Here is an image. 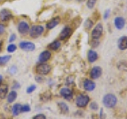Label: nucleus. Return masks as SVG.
<instances>
[{
	"mask_svg": "<svg viewBox=\"0 0 127 119\" xmlns=\"http://www.w3.org/2000/svg\"><path fill=\"white\" fill-rule=\"evenodd\" d=\"M117 98L112 94H106L102 98V103L106 108H113L117 104Z\"/></svg>",
	"mask_w": 127,
	"mask_h": 119,
	"instance_id": "f257e3e1",
	"label": "nucleus"
},
{
	"mask_svg": "<svg viewBox=\"0 0 127 119\" xmlns=\"http://www.w3.org/2000/svg\"><path fill=\"white\" fill-rule=\"evenodd\" d=\"M51 69L50 65L45 62H41L36 67V71L40 75H46L50 72Z\"/></svg>",
	"mask_w": 127,
	"mask_h": 119,
	"instance_id": "f03ea898",
	"label": "nucleus"
},
{
	"mask_svg": "<svg viewBox=\"0 0 127 119\" xmlns=\"http://www.w3.org/2000/svg\"><path fill=\"white\" fill-rule=\"evenodd\" d=\"M44 32V27L41 25H34L30 30V35L31 38H37L40 37Z\"/></svg>",
	"mask_w": 127,
	"mask_h": 119,
	"instance_id": "7ed1b4c3",
	"label": "nucleus"
},
{
	"mask_svg": "<svg viewBox=\"0 0 127 119\" xmlns=\"http://www.w3.org/2000/svg\"><path fill=\"white\" fill-rule=\"evenodd\" d=\"M90 101V98L85 94H80L76 98V100H75V104L79 108H83V107H86L88 104V102Z\"/></svg>",
	"mask_w": 127,
	"mask_h": 119,
	"instance_id": "20e7f679",
	"label": "nucleus"
},
{
	"mask_svg": "<svg viewBox=\"0 0 127 119\" xmlns=\"http://www.w3.org/2000/svg\"><path fill=\"white\" fill-rule=\"evenodd\" d=\"M102 31H103V26L102 25V23H98L93 29L92 32H91V38H92V39L98 40L99 38L102 36Z\"/></svg>",
	"mask_w": 127,
	"mask_h": 119,
	"instance_id": "39448f33",
	"label": "nucleus"
},
{
	"mask_svg": "<svg viewBox=\"0 0 127 119\" xmlns=\"http://www.w3.org/2000/svg\"><path fill=\"white\" fill-rule=\"evenodd\" d=\"M19 47L25 51H33L36 48L33 42L29 41H22L19 43Z\"/></svg>",
	"mask_w": 127,
	"mask_h": 119,
	"instance_id": "423d86ee",
	"label": "nucleus"
},
{
	"mask_svg": "<svg viewBox=\"0 0 127 119\" xmlns=\"http://www.w3.org/2000/svg\"><path fill=\"white\" fill-rule=\"evenodd\" d=\"M18 30L21 34H26L30 30V26L26 22L21 21L18 25Z\"/></svg>",
	"mask_w": 127,
	"mask_h": 119,
	"instance_id": "0eeeda50",
	"label": "nucleus"
},
{
	"mask_svg": "<svg viewBox=\"0 0 127 119\" xmlns=\"http://www.w3.org/2000/svg\"><path fill=\"white\" fill-rule=\"evenodd\" d=\"M71 33H72V30H71V27L70 26H65V27H64L63 30H61L59 38L61 40H64V39L70 37Z\"/></svg>",
	"mask_w": 127,
	"mask_h": 119,
	"instance_id": "6e6552de",
	"label": "nucleus"
},
{
	"mask_svg": "<svg viewBox=\"0 0 127 119\" xmlns=\"http://www.w3.org/2000/svg\"><path fill=\"white\" fill-rule=\"evenodd\" d=\"M60 94H61V95L64 98L67 99V100H71L73 96L72 91H71L70 89L67 88V87L61 88V90H60Z\"/></svg>",
	"mask_w": 127,
	"mask_h": 119,
	"instance_id": "1a4fd4ad",
	"label": "nucleus"
},
{
	"mask_svg": "<svg viewBox=\"0 0 127 119\" xmlns=\"http://www.w3.org/2000/svg\"><path fill=\"white\" fill-rule=\"evenodd\" d=\"M102 75V69L99 66H95L91 70L90 76L93 79H97Z\"/></svg>",
	"mask_w": 127,
	"mask_h": 119,
	"instance_id": "9d476101",
	"label": "nucleus"
},
{
	"mask_svg": "<svg viewBox=\"0 0 127 119\" xmlns=\"http://www.w3.org/2000/svg\"><path fill=\"white\" fill-rule=\"evenodd\" d=\"M11 18H12V14L10 10L4 9L0 11V20L1 21L6 22V21L10 20Z\"/></svg>",
	"mask_w": 127,
	"mask_h": 119,
	"instance_id": "9b49d317",
	"label": "nucleus"
},
{
	"mask_svg": "<svg viewBox=\"0 0 127 119\" xmlns=\"http://www.w3.org/2000/svg\"><path fill=\"white\" fill-rule=\"evenodd\" d=\"M51 58V52L49 50H44L39 55L38 60L40 62H45Z\"/></svg>",
	"mask_w": 127,
	"mask_h": 119,
	"instance_id": "f8f14e48",
	"label": "nucleus"
},
{
	"mask_svg": "<svg viewBox=\"0 0 127 119\" xmlns=\"http://www.w3.org/2000/svg\"><path fill=\"white\" fill-rule=\"evenodd\" d=\"M83 88L87 91H92L95 88V83L90 79H86L83 82Z\"/></svg>",
	"mask_w": 127,
	"mask_h": 119,
	"instance_id": "ddd939ff",
	"label": "nucleus"
},
{
	"mask_svg": "<svg viewBox=\"0 0 127 119\" xmlns=\"http://www.w3.org/2000/svg\"><path fill=\"white\" fill-rule=\"evenodd\" d=\"M114 26L118 30H122L123 27L125 26V23L126 21L125 19L122 17H116L114 18Z\"/></svg>",
	"mask_w": 127,
	"mask_h": 119,
	"instance_id": "4468645a",
	"label": "nucleus"
},
{
	"mask_svg": "<svg viewBox=\"0 0 127 119\" xmlns=\"http://www.w3.org/2000/svg\"><path fill=\"white\" fill-rule=\"evenodd\" d=\"M118 46L121 50H125L127 49V36H122L118 39Z\"/></svg>",
	"mask_w": 127,
	"mask_h": 119,
	"instance_id": "2eb2a0df",
	"label": "nucleus"
},
{
	"mask_svg": "<svg viewBox=\"0 0 127 119\" xmlns=\"http://www.w3.org/2000/svg\"><path fill=\"white\" fill-rule=\"evenodd\" d=\"M60 21H61V19H60L59 17H56V18H54L53 19H51V20L46 24V28L48 30L53 29L54 27H56V26H57L59 24Z\"/></svg>",
	"mask_w": 127,
	"mask_h": 119,
	"instance_id": "dca6fc26",
	"label": "nucleus"
},
{
	"mask_svg": "<svg viewBox=\"0 0 127 119\" xmlns=\"http://www.w3.org/2000/svg\"><path fill=\"white\" fill-rule=\"evenodd\" d=\"M87 59H88L89 62L92 63L95 62L98 59V54L93 50H90L87 53Z\"/></svg>",
	"mask_w": 127,
	"mask_h": 119,
	"instance_id": "f3484780",
	"label": "nucleus"
},
{
	"mask_svg": "<svg viewBox=\"0 0 127 119\" xmlns=\"http://www.w3.org/2000/svg\"><path fill=\"white\" fill-rule=\"evenodd\" d=\"M57 106L58 108L60 110V111H61V113L63 114H67V113L69 112V108L68 106H67V105L66 104L65 102H58L57 103Z\"/></svg>",
	"mask_w": 127,
	"mask_h": 119,
	"instance_id": "a211bd4d",
	"label": "nucleus"
},
{
	"mask_svg": "<svg viewBox=\"0 0 127 119\" xmlns=\"http://www.w3.org/2000/svg\"><path fill=\"white\" fill-rule=\"evenodd\" d=\"M22 106L18 104V103H16L12 107V113H13L14 116H18V115L22 112Z\"/></svg>",
	"mask_w": 127,
	"mask_h": 119,
	"instance_id": "6ab92c4d",
	"label": "nucleus"
},
{
	"mask_svg": "<svg viewBox=\"0 0 127 119\" xmlns=\"http://www.w3.org/2000/svg\"><path fill=\"white\" fill-rule=\"evenodd\" d=\"M8 93V86L6 85H0V98L3 99L6 97Z\"/></svg>",
	"mask_w": 127,
	"mask_h": 119,
	"instance_id": "aec40b11",
	"label": "nucleus"
},
{
	"mask_svg": "<svg viewBox=\"0 0 127 119\" xmlns=\"http://www.w3.org/2000/svg\"><path fill=\"white\" fill-rule=\"evenodd\" d=\"M61 43L59 40H55L53 42H51L48 47H49L50 50L56 51V50H57L60 47H61Z\"/></svg>",
	"mask_w": 127,
	"mask_h": 119,
	"instance_id": "412c9836",
	"label": "nucleus"
},
{
	"mask_svg": "<svg viewBox=\"0 0 127 119\" xmlns=\"http://www.w3.org/2000/svg\"><path fill=\"white\" fill-rule=\"evenodd\" d=\"M17 97H18L17 92H16V91H14V90L11 91V92L9 94H8V96H7V102H9V103L14 102L16 100Z\"/></svg>",
	"mask_w": 127,
	"mask_h": 119,
	"instance_id": "4be33fe9",
	"label": "nucleus"
},
{
	"mask_svg": "<svg viewBox=\"0 0 127 119\" xmlns=\"http://www.w3.org/2000/svg\"><path fill=\"white\" fill-rule=\"evenodd\" d=\"M51 98H52V94L49 92V91H46V92L43 93L42 94H41V97H40V98H41V100L42 102L49 101Z\"/></svg>",
	"mask_w": 127,
	"mask_h": 119,
	"instance_id": "5701e85b",
	"label": "nucleus"
},
{
	"mask_svg": "<svg viewBox=\"0 0 127 119\" xmlns=\"http://www.w3.org/2000/svg\"><path fill=\"white\" fill-rule=\"evenodd\" d=\"M11 56L10 55H5V56L0 57V66L6 65V63L10 60Z\"/></svg>",
	"mask_w": 127,
	"mask_h": 119,
	"instance_id": "b1692460",
	"label": "nucleus"
},
{
	"mask_svg": "<svg viewBox=\"0 0 127 119\" xmlns=\"http://www.w3.org/2000/svg\"><path fill=\"white\" fill-rule=\"evenodd\" d=\"M93 21L92 20H91V19H87V20L85 21L84 22V27L87 29V30H90L91 27L93 26Z\"/></svg>",
	"mask_w": 127,
	"mask_h": 119,
	"instance_id": "393cba45",
	"label": "nucleus"
},
{
	"mask_svg": "<svg viewBox=\"0 0 127 119\" xmlns=\"http://www.w3.org/2000/svg\"><path fill=\"white\" fill-rule=\"evenodd\" d=\"M16 50H17V46L14 44V43H10V44L7 46V51L9 53H14Z\"/></svg>",
	"mask_w": 127,
	"mask_h": 119,
	"instance_id": "a878e982",
	"label": "nucleus"
},
{
	"mask_svg": "<svg viewBox=\"0 0 127 119\" xmlns=\"http://www.w3.org/2000/svg\"><path fill=\"white\" fill-rule=\"evenodd\" d=\"M96 2H97V0H87V7H88L89 9H92L93 7L95 6Z\"/></svg>",
	"mask_w": 127,
	"mask_h": 119,
	"instance_id": "bb28decb",
	"label": "nucleus"
},
{
	"mask_svg": "<svg viewBox=\"0 0 127 119\" xmlns=\"http://www.w3.org/2000/svg\"><path fill=\"white\" fill-rule=\"evenodd\" d=\"M35 90H36V86L32 85L30 87H28L27 90H26V92H27V94H31V93H33Z\"/></svg>",
	"mask_w": 127,
	"mask_h": 119,
	"instance_id": "cd10ccee",
	"label": "nucleus"
},
{
	"mask_svg": "<svg viewBox=\"0 0 127 119\" xmlns=\"http://www.w3.org/2000/svg\"><path fill=\"white\" fill-rule=\"evenodd\" d=\"M90 108L91 110H97L98 109V104L95 102H91V105H90Z\"/></svg>",
	"mask_w": 127,
	"mask_h": 119,
	"instance_id": "c85d7f7f",
	"label": "nucleus"
},
{
	"mask_svg": "<svg viewBox=\"0 0 127 119\" xmlns=\"http://www.w3.org/2000/svg\"><path fill=\"white\" fill-rule=\"evenodd\" d=\"M30 111V106L28 105H25L22 106V112H29Z\"/></svg>",
	"mask_w": 127,
	"mask_h": 119,
	"instance_id": "c756f323",
	"label": "nucleus"
},
{
	"mask_svg": "<svg viewBox=\"0 0 127 119\" xmlns=\"http://www.w3.org/2000/svg\"><path fill=\"white\" fill-rule=\"evenodd\" d=\"M33 119H46V117L44 114H37V115H36V116H34L33 118Z\"/></svg>",
	"mask_w": 127,
	"mask_h": 119,
	"instance_id": "7c9ffc66",
	"label": "nucleus"
},
{
	"mask_svg": "<svg viewBox=\"0 0 127 119\" xmlns=\"http://www.w3.org/2000/svg\"><path fill=\"white\" fill-rule=\"evenodd\" d=\"M5 29H6L5 25L0 23V35H2V34H4V32H5Z\"/></svg>",
	"mask_w": 127,
	"mask_h": 119,
	"instance_id": "2f4dec72",
	"label": "nucleus"
},
{
	"mask_svg": "<svg viewBox=\"0 0 127 119\" xmlns=\"http://www.w3.org/2000/svg\"><path fill=\"white\" fill-rule=\"evenodd\" d=\"M98 40H96V39H92L91 41V46L92 47H96L98 45Z\"/></svg>",
	"mask_w": 127,
	"mask_h": 119,
	"instance_id": "473e14b6",
	"label": "nucleus"
},
{
	"mask_svg": "<svg viewBox=\"0 0 127 119\" xmlns=\"http://www.w3.org/2000/svg\"><path fill=\"white\" fill-rule=\"evenodd\" d=\"M16 39V34H12L10 36V38H9V42H13L15 41Z\"/></svg>",
	"mask_w": 127,
	"mask_h": 119,
	"instance_id": "72a5a7b5",
	"label": "nucleus"
},
{
	"mask_svg": "<svg viewBox=\"0 0 127 119\" xmlns=\"http://www.w3.org/2000/svg\"><path fill=\"white\" fill-rule=\"evenodd\" d=\"M17 72V67L16 66H12L10 68V74H15Z\"/></svg>",
	"mask_w": 127,
	"mask_h": 119,
	"instance_id": "f704fd0d",
	"label": "nucleus"
},
{
	"mask_svg": "<svg viewBox=\"0 0 127 119\" xmlns=\"http://www.w3.org/2000/svg\"><path fill=\"white\" fill-rule=\"evenodd\" d=\"M110 10H106L105 11L104 16H103L105 19H106V18H109V16H110Z\"/></svg>",
	"mask_w": 127,
	"mask_h": 119,
	"instance_id": "c9c22d12",
	"label": "nucleus"
},
{
	"mask_svg": "<svg viewBox=\"0 0 127 119\" xmlns=\"http://www.w3.org/2000/svg\"><path fill=\"white\" fill-rule=\"evenodd\" d=\"M35 80L37 81V82H41L43 81V78L41 77V76H37L35 78Z\"/></svg>",
	"mask_w": 127,
	"mask_h": 119,
	"instance_id": "e433bc0d",
	"label": "nucleus"
},
{
	"mask_svg": "<svg viewBox=\"0 0 127 119\" xmlns=\"http://www.w3.org/2000/svg\"><path fill=\"white\" fill-rule=\"evenodd\" d=\"M16 88H17V89H19V88H20V85H19V83H15V85L13 86V89H14V90H15Z\"/></svg>",
	"mask_w": 127,
	"mask_h": 119,
	"instance_id": "4c0bfd02",
	"label": "nucleus"
},
{
	"mask_svg": "<svg viewBox=\"0 0 127 119\" xmlns=\"http://www.w3.org/2000/svg\"><path fill=\"white\" fill-rule=\"evenodd\" d=\"M2 80H3V78H2V76L1 74H0V85L2 84Z\"/></svg>",
	"mask_w": 127,
	"mask_h": 119,
	"instance_id": "58836bf2",
	"label": "nucleus"
},
{
	"mask_svg": "<svg viewBox=\"0 0 127 119\" xmlns=\"http://www.w3.org/2000/svg\"><path fill=\"white\" fill-rule=\"evenodd\" d=\"M2 42L1 40H0V51H1V50H2Z\"/></svg>",
	"mask_w": 127,
	"mask_h": 119,
	"instance_id": "ea45409f",
	"label": "nucleus"
},
{
	"mask_svg": "<svg viewBox=\"0 0 127 119\" xmlns=\"http://www.w3.org/2000/svg\"><path fill=\"white\" fill-rule=\"evenodd\" d=\"M77 1H79V2H82V1H83V0H77Z\"/></svg>",
	"mask_w": 127,
	"mask_h": 119,
	"instance_id": "a19ab883",
	"label": "nucleus"
}]
</instances>
